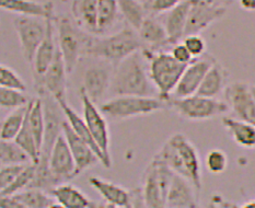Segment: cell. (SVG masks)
<instances>
[{
  "label": "cell",
  "mask_w": 255,
  "mask_h": 208,
  "mask_svg": "<svg viewBox=\"0 0 255 208\" xmlns=\"http://www.w3.org/2000/svg\"><path fill=\"white\" fill-rule=\"evenodd\" d=\"M47 208H66V207H64L62 204H59V203H53V204L49 205Z\"/></svg>",
  "instance_id": "50"
},
{
  "label": "cell",
  "mask_w": 255,
  "mask_h": 208,
  "mask_svg": "<svg viewBox=\"0 0 255 208\" xmlns=\"http://www.w3.org/2000/svg\"><path fill=\"white\" fill-rule=\"evenodd\" d=\"M142 57L141 51L136 52L114 67L110 86L113 96H156V88L150 80Z\"/></svg>",
  "instance_id": "2"
},
{
  "label": "cell",
  "mask_w": 255,
  "mask_h": 208,
  "mask_svg": "<svg viewBox=\"0 0 255 208\" xmlns=\"http://www.w3.org/2000/svg\"><path fill=\"white\" fill-rule=\"evenodd\" d=\"M183 0H149L146 7L149 14L156 15L163 12H168L171 9L176 7Z\"/></svg>",
  "instance_id": "42"
},
{
  "label": "cell",
  "mask_w": 255,
  "mask_h": 208,
  "mask_svg": "<svg viewBox=\"0 0 255 208\" xmlns=\"http://www.w3.org/2000/svg\"><path fill=\"white\" fill-rule=\"evenodd\" d=\"M67 69L60 53L57 48L56 55L49 65L47 70L42 76H35L34 82L36 90H44L49 93L55 100L66 99V91H67Z\"/></svg>",
  "instance_id": "14"
},
{
  "label": "cell",
  "mask_w": 255,
  "mask_h": 208,
  "mask_svg": "<svg viewBox=\"0 0 255 208\" xmlns=\"http://www.w3.org/2000/svg\"><path fill=\"white\" fill-rule=\"evenodd\" d=\"M170 54L172 55V57L176 60V62H179L183 65L191 64L193 62V59H195L192 56V54L188 52V49L183 43L174 44Z\"/></svg>",
  "instance_id": "43"
},
{
  "label": "cell",
  "mask_w": 255,
  "mask_h": 208,
  "mask_svg": "<svg viewBox=\"0 0 255 208\" xmlns=\"http://www.w3.org/2000/svg\"><path fill=\"white\" fill-rule=\"evenodd\" d=\"M26 164H22V166H2L0 167V193L3 192L5 189H8L10 184L13 182L22 169H23Z\"/></svg>",
  "instance_id": "41"
},
{
  "label": "cell",
  "mask_w": 255,
  "mask_h": 208,
  "mask_svg": "<svg viewBox=\"0 0 255 208\" xmlns=\"http://www.w3.org/2000/svg\"><path fill=\"white\" fill-rule=\"evenodd\" d=\"M198 192L187 179L173 174L167 196V208H198Z\"/></svg>",
  "instance_id": "18"
},
{
  "label": "cell",
  "mask_w": 255,
  "mask_h": 208,
  "mask_svg": "<svg viewBox=\"0 0 255 208\" xmlns=\"http://www.w3.org/2000/svg\"><path fill=\"white\" fill-rule=\"evenodd\" d=\"M0 9L20 15L37 16L44 20L55 18L54 4L51 1L40 3L32 0H0Z\"/></svg>",
  "instance_id": "23"
},
{
  "label": "cell",
  "mask_w": 255,
  "mask_h": 208,
  "mask_svg": "<svg viewBox=\"0 0 255 208\" xmlns=\"http://www.w3.org/2000/svg\"><path fill=\"white\" fill-rule=\"evenodd\" d=\"M118 0H99L98 4V35L109 31L119 18Z\"/></svg>",
  "instance_id": "34"
},
{
  "label": "cell",
  "mask_w": 255,
  "mask_h": 208,
  "mask_svg": "<svg viewBox=\"0 0 255 208\" xmlns=\"http://www.w3.org/2000/svg\"><path fill=\"white\" fill-rule=\"evenodd\" d=\"M241 8L247 11H255V0H238Z\"/></svg>",
  "instance_id": "46"
},
{
  "label": "cell",
  "mask_w": 255,
  "mask_h": 208,
  "mask_svg": "<svg viewBox=\"0 0 255 208\" xmlns=\"http://www.w3.org/2000/svg\"><path fill=\"white\" fill-rule=\"evenodd\" d=\"M226 70L217 62H215L205 75L196 95L206 98H216L226 88Z\"/></svg>",
  "instance_id": "28"
},
{
  "label": "cell",
  "mask_w": 255,
  "mask_h": 208,
  "mask_svg": "<svg viewBox=\"0 0 255 208\" xmlns=\"http://www.w3.org/2000/svg\"><path fill=\"white\" fill-rule=\"evenodd\" d=\"M90 208H94V202H93V203H92V206H91V207H90Z\"/></svg>",
  "instance_id": "54"
},
{
  "label": "cell",
  "mask_w": 255,
  "mask_h": 208,
  "mask_svg": "<svg viewBox=\"0 0 255 208\" xmlns=\"http://www.w3.org/2000/svg\"><path fill=\"white\" fill-rule=\"evenodd\" d=\"M214 63L215 60L212 57H203L196 58L194 62L188 64L179 84L172 93V98H186L196 95L205 75Z\"/></svg>",
  "instance_id": "15"
},
{
  "label": "cell",
  "mask_w": 255,
  "mask_h": 208,
  "mask_svg": "<svg viewBox=\"0 0 255 208\" xmlns=\"http://www.w3.org/2000/svg\"><path fill=\"white\" fill-rule=\"evenodd\" d=\"M209 208H218L217 206H216L215 204H214V203H213V204H210V206H209Z\"/></svg>",
  "instance_id": "53"
},
{
  "label": "cell",
  "mask_w": 255,
  "mask_h": 208,
  "mask_svg": "<svg viewBox=\"0 0 255 208\" xmlns=\"http://www.w3.org/2000/svg\"><path fill=\"white\" fill-rule=\"evenodd\" d=\"M55 18L46 20V34L37 48L34 62L32 65L33 77L42 76L45 73L56 55L58 47L55 41Z\"/></svg>",
  "instance_id": "19"
},
{
  "label": "cell",
  "mask_w": 255,
  "mask_h": 208,
  "mask_svg": "<svg viewBox=\"0 0 255 208\" xmlns=\"http://www.w3.org/2000/svg\"><path fill=\"white\" fill-rule=\"evenodd\" d=\"M183 44L186 46L188 52L192 54L194 58L202 57L203 55L206 53V42H205L204 38L199 34H192V35H186L184 36V41Z\"/></svg>",
  "instance_id": "40"
},
{
  "label": "cell",
  "mask_w": 255,
  "mask_h": 208,
  "mask_svg": "<svg viewBox=\"0 0 255 208\" xmlns=\"http://www.w3.org/2000/svg\"><path fill=\"white\" fill-rule=\"evenodd\" d=\"M29 155L14 140L0 139V164L1 166H22L31 163Z\"/></svg>",
  "instance_id": "32"
},
{
  "label": "cell",
  "mask_w": 255,
  "mask_h": 208,
  "mask_svg": "<svg viewBox=\"0 0 255 208\" xmlns=\"http://www.w3.org/2000/svg\"><path fill=\"white\" fill-rule=\"evenodd\" d=\"M142 48L143 44L138 32L126 23L123 29L115 34L105 37H94L88 55L103 59L113 67H116L125 58L141 51Z\"/></svg>",
  "instance_id": "3"
},
{
  "label": "cell",
  "mask_w": 255,
  "mask_h": 208,
  "mask_svg": "<svg viewBox=\"0 0 255 208\" xmlns=\"http://www.w3.org/2000/svg\"><path fill=\"white\" fill-rule=\"evenodd\" d=\"M223 124L238 145L255 148V126L234 117H224Z\"/></svg>",
  "instance_id": "29"
},
{
  "label": "cell",
  "mask_w": 255,
  "mask_h": 208,
  "mask_svg": "<svg viewBox=\"0 0 255 208\" xmlns=\"http://www.w3.org/2000/svg\"><path fill=\"white\" fill-rule=\"evenodd\" d=\"M55 26L57 29L58 48L67 73L71 74L82 56L88 55L94 37L67 16L55 18Z\"/></svg>",
  "instance_id": "5"
},
{
  "label": "cell",
  "mask_w": 255,
  "mask_h": 208,
  "mask_svg": "<svg viewBox=\"0 0 255 208\" xmlns=\"http://www.w3.org/2000/svg\"><path fill=\"white\" fill-rule=\"evenodd\" d=\"M56 101L58 102L60 107H62L63 112L65 114L66 120H67L68 124L70 125V127L73 128V130L80 137L82 140H85L88 145L91 146L94 152L97 153L100 162L104 164V158H103L102 152H101V150H100V148L98 147L97 142L94 141L90 130H89V127H88L85 118L79 116V114L69 105L67 101H66V99H59V100H56Z\"/></svg>",
  "instance_id": "25"
},
{
  "label": "cell",
  "mask_w": 255,
  "mask_h": 208,
  "mask_svg": "<svg viewBox=\"0 0 255 208\" xmlns=\"http://www.w3.org/2000/svg\"><path fill=\"white\" fill-rule=\"evenodd\" d=\"M226 11L227 7L216 3L214 0H192L184 36L201 34L214 22L223 18Z\"/></svg>",
  "instance_id": "12"
},
{
  "label": "cell",
  "mask_w": 255,
  "mask_h": 208,
  "mask_svg": "<svg viewBox=\"0 0 255 208\" xmlns=\"http://www.w3.org/2000/svg\"><path fill=\"white\" fill-rule=\"evenodd\" d=\"M37 92L43 103L44 117H45V133H44L40 158L49 159L54 144L63 134V126L66 122V117L62 107L54 97L44 90H38Z\"/></svg>",
  "instance_id": "11"
},
{
  "label": "cell",
  "mask_w": 255,
  "mask_h": 208,
  "mask_svg": "<svg viewBox=\"0 0 255 208\" xmlns=\"http://www.w3.org/2000/svg\"><path fill=\"white\" fill-rule=\"evenodd\" d=\"M138 1H140V2H142V3H145V4H146V3L149 1V0H138Z\"/></svg>",
  "instance_id": "52"
},
{
  "label": "cell",
  "mask_w": 255,
  "mask_h": 208,
  "mask_svg": "<svg viewBox=\"0 0 255 208\" xmlns=\"http://www.w3.org/2000/svg\"><path fill=\"white\" fill-rule=\"evenodd\" d=\"M94 208H119V207L113 205V204H111V203H108V202H103V203L94 202Z\"/></svg>",
  "instance_id": "47"
},
{
  "label": "cell",
  "mask_w": 255,
  "mask_h": 208,
  "mask_svg": "<svg viewBox=\"0 0 255 208\" xmlns=\"http://www.w3.org/2000/svg\"><path fill=\"white\" fill-rule=\"evenodd\" d=\"M89 183L103 197L105 202L122 208L127 206L130 203V192L118 184H114L97 177L89 179Z\"/></svg>",
  "instance_id": "26"
},
{
  "label": "cell",
  "mask_w": 255,
  "mask_h": 208,
  "mask_svg": "<svg viewBox=\"0 0 255 208\" xmlns=\"http://www.w3.org/2000/svg\"><path fill=\"white\" fill-rule=\"evenodd\" d=\"M118 3L126 23L136 31L139 30L143 20L149 14L146 4L138 0H118Z\"/></svg>",
  "instance_id": "31"
},
{
  "label": "cell",
  "mask_w": 255,
  "mask_h": 208,
  "mask_svg": "<svg viewBox=\"0 0 255 208\" xmlns=\"http://www.w3.org/2000/svg\"><path fill=\"white\" fill-rule=\"evenodd\" d=\"M225 99L235 118L255 126V99L250 86L245 82H235L225 88Z\"/></svg>",
  "instance_id": "13"
},
{
  "label": "cell",
  "mask_w": 255,
  "mask_h": 208,
  "mask_svg": "<svg viewBox=\"0 0 255 208\" xmlns=\"http://www.w3.org/2000/svg\"><path fill=\"white\" fill-rule=\"evenodd\" d=\"M0 87L15 89L22 92L26 91V86L21 77L7 66L0 65Z\"/></svg>",
  "instance_id": "38"
},
{
  "label": "cell",
  "mask_w": 255,
  "mask_h": 208,
  "mask_svg": "<svg viewBox=\"0 0 255 208\" xmlns=\"http://www.w3.org/2000/svg\"><path fill=\"white\" fill-rule=\"evenodd\" d=\"M30 103V102H29ZM29 103L24 106L14 108L1 123H0V139L13 140L23 126L26 117Z\"/></svg>",
  "instance_id": "33"
},
{
  "label": "cell",
  "mask_w": 255,
  "mask_h": 208,
  "mask_svg": "<svg viewBox=\"0 0 255 208\" xmlns=\"http://www.w3.org/2000/svg\"><path fill=\"white\" fill-rule=\"evenodd\" d=\"M35 173V163H29L22 169V171L16 175V178L12 183L10 184L8 189H5L3 192H1V195H14L18 194L19 192L27 189L30 186L33 178H34Z\"/></svg>",
  "instance_id": "37"
},
{
  "label": "cell",
  "mask_w": 255,
  "mask_h": 208,
  "mask_svg": "<svg viewBox=\"0 0 255 208\" xmlns=\"http://www.w3.org/2000/svg\"><path fill=\"white\" fill-rule=\"evenodd\" d=\"M142 56L148 64V74L158 91V97L168 101L179 84L187 65H183L172 57L171 54L141 49Z\"/></svg>",
  "instance_id": "4"
},
{
  "label": "cell",
  "mask_w": 255,
  "mask_h": 208,
  "mask_svg": "<svg viewBox=\"0 0 255 208\" xmlns=\"http://www.w3.org/2000/svg\"><path fill=\"white\" fill-rule=\"evenodd\" d=\"M111 80H112V76L107 68L101 67V66H94V67L86 70L84 76V87L81 89L87 93L92 102L97 104L110 89Z\"/></svg>",
  "instance_id": "20"
},
{
  "label": "cell",
  "mask_w": 255,
  "mask_h": 208,
  "mask_svg": "<svg viewBox=\"0 0 255 208\" xmlns=\"http://www.w3.org/2000/svg\"><path fill=\"white\" fill-rule=\"evenodd\" d=\"M168 107L174 111L183 118L191 120H202L217 117L229 111V106L225 101L216 98H206L194 95L186 98H170Z\"/></svg>",
  "instance_id": "8"
},
{
  "label": "cell",
  "mask_w": 255,
  "mask_h": 208,
  "mask_svg": "<svg viewBox=\"0 0 255 208\" xmlns=\"http://www.w3.org/2000/svg\"><path fill=\"white\" fill-rule=\"evenodd\" d=\"M0 208H27L13 195L0 194Z\"/></svg>",
  "instance_id": "44"
},
{
  "label": "cell",
  "mask_w": 255,
  "mask_h": 208,
  "mask_svg": "<svg viewBox=\"0 0 255 208\" xmlns=\"http://www.w3.org/2000/svg\"><path fill=\"white\" fill-rule=\"evenodd\" d=\"M99 0H74L71 5L75 22L82 30L98 34Z\"/></svg>",
  "instance_id": "24"
},
{
  "label": "cell",
  "mask_w": 255,
  "mask_h": 208,
  "mask_svg": "<svg viewBox=\"0 0 255 208\" xmlns=\"http://www.w3.org/2000/svg\"><path fill=\"white\" fill-rule=\"evenodd\" d=\"M250 91H251V93H252L253 98L255 99V85H252V86H250Z\"/></svg>",
  "instance_id": "51"
},
{
  "label": "cell",
  "mask_w": 255,
  "mask_h": 208,
  "mask_svg": "<svg viewBox=\"0 0 255 208\" xmlns=\"http://www.w3.org/2000/svg\"><path fill=\"white\" fill-rule=\"evenodd\" d=\"M172 171L182 175L193 184L197 192L202 189V169L196 147L185 135L176 133L164 142L154 157Z\"/></svg>",
  "instance_id": "1"
},
{
  "label": "cell",
  "mask_w": 255,
  "mask_h": 208,
  "mask_svg": "<svg viewBox=\"0 0 255 208\" xmlns=\"http://www.w3.org/2000/svg\"><path fill=\"white\" fill-rule=\"evenodd\" d=\"M191 4L192 0H183L176 7L168 11L164 21V27L169 37L170 45L177 44L184 37Z\"/></svg>",
  "instance_id": "21"
},
{
  "label": "cell",
  "mask_w": 255,
  "mask_h": 208,
  "mask_svg": "<svg viewBox=\"0 0 255 208\" xmlns=\"http://www.w3.org/2000/svg\"><path fill=\"white\" fill-rule=\"evenodd\" d=\"M30 15H20L13 22L23 58L33 65L38 46L46 34V20Z\"/></svg>",
  "instance_id": "9"
},
{
  "label": "cell",
  "mask_w": 255,
  "mask_h": 208,
  "mask_svg": "<svg viewBox=\"0 0 255 208\" xmlns=\"http://www.w3.org/2000/svg\"><path fill=\"white\" fill-rule=\"evenodd\" d=\"M174 172L164 163L153 160L142 177L141 193L149 208H167V196Z\"/></svg>",
  "instance_id": "7"
},
{
  "label": "cell",
  "mask_w": 255,
  "mask_h": 208,
  "mask_svg": "<svg viewBox=\"0 0 255 208\" xmlns=\"http://www.w3.org/2000/svg\"><path fill=\"white\" fill-rule=\"evenodd\" d=\"M80 98L82 107H84V118L94 141L97 142L103 155V166L107 169H110L112 166V160H111L110 153V131L107 119L104 118L103 113L100 111V108L97 107L96 103L89 99L87 93L82 89L80 90Z\"/></svg>",
  "instance_id": "10"
},
{
  "label": "cell",
  "mask_w": 255,
  "mask_h": 208,
  "mask_svg": "<svg viewBox=\"0 0 255 208\" xmlns=\"http://www.w3.org/2000/svg\"><path fill=\"white\" fill-rule=\"evenodd\" d=\"M165 107H168V102L160 98L121 96L102 103L100 111L113 119H125L151 114Z\"/></svg>",
  "instance_id": "6"
},
{
  "label": "cell",
  "mask_w": 255,
  "mask_h": 208,
  "mask_svg": "<svg viewBox=\"0 0 255 208\" xmlns=\"http://www.w3.org/2000/svg\"><path fill=\"white\" fill-rule=\"evenodd\" d=\"M241 208H255V201H253V202H249L248 204L243 205Z\"/></svg>",
  "instance_id": "49"
},
{
  "label": "cell",
  "mask_w": 255,
  "mask_h": 208,
  "mask_svg": "<svg viewBox=\"0 0 255 208\" xmlns=\"http://www.w3.org/2000/svg\"><path fill=\"white\" fill-rule=\"evenodd\" d=\"M214 1L220 5H224V7H227L228 4H231L232 2L238 1V0H214Z\"/></svg>",
  "instance_id": "48"
},
{
  "label": "cell",
  "mask_w": 255,
  "mask_h": 208,
  "mask_svg": "<svg viewBox=\"0 0 255 208\" xmlns=\"http://www.w3.org/2000/svg\"><path fill=\"white\" fill-rule=\"evenodd\" d=\"M0 167H1V164H0Z\"/></svg>",
  "instance_id": "55"
},
{
  "label": "cell",
  "mask_w": 255,
  "mask_h": 208,
  "mask_svg": "<svg viewBox=\"0 0 255 208\" xmlns=\"http://www.w3.org/2000/svg\"><path fill=\"white\" fill-rule=\"evenodd\" d=\"M130 206L131 208H149L143 200L140 188L130 191Z\"/></svg>",
  "instance_id": "45"
},
{
  "label": "cell",
  "mask_w": 255,
  "mask_h": 208,
  "mask_svg": "<svg viewBox=\"0 0 255 208\" xmlns=\"http://www.w3.org/2000/svg\"><path fill=\"white\" fill-rule=\"evenodd\" d=\"M228 166V158L220 149H212L206 156V168L210 173H223Z\"/></svg>",
  "instance_id": "39"
},
{
  "label": "cell",
  "mask_w": 255,
  "mask_h": 208,
  "mask_svg": "<svg viewBox=\"0 0 255 208\" xmlns=\"http://www.w3.org/2000/svg\"><path fill=\"white\" fill-rule=\"evenodd\" d=\"M63 134L66 140L68 142L70 151L73 153L75 164H76V174L79 175L87 169L94 166L98 161L100 162L97 153L88 145L85 140H82L80 137L77 135L73 128L70 127L67 120L64 123L63 126Z\"/></svg>",
  "instance_id": "17"
},
{
  "label": "cell",
  "mask_w": 255,
  "mask_h": 208,
  "mask_svg": "<svg viewBox=\"0 0 255 208\" xmlns=\"http://www.w3.org/2000/svg\"><path fill=\"white\" fill-rule=\"evenodd\" d=\"M48 162L52 172L62 183H66L77 177L73 153L64 134L60 135L54 144Z\"/></svg>",
  "instance_id": "16"
},
{
  "label": "cell",
  "mask_w": 255,
  "mask_h": 208,
  "mask_svg": "<svg viewBox=\"0 0 255 208\" xmlns=\"http://www.w3.org/2000/svg\"><path fill=\"white\" fill-rule=\"evenodd\" d=\"M30 101L24 92L0 87V108L14 109L26 105Z\"/></svg>",
  "instance_id": "36"
},
{
  "label": "cell",
  "mask_w": 255,
  "mask_h": 208,
  "mask_svg": "<svg viewBox=\"0 0 255 208\" xmlns=\"http://www.w3.org/2000/svg\"><path fill=\"white\" fill-rule=\"evenodd\" d=\"M27 208H47L54 203V197L38 189H25L13 195Z\"/></svg>",
  "instance_id": "35"
},
{
  "label": "cell",
  "mask_w": 255,
  "mask_h": 208,
  "mask_svg": "<svg viewBox=\"0 0 255 208\" xmlns=\"http://www.w3.org/2000/svg\"><path fill=\"white\" fill-rule=\"evenodd\" d=\"M49 194L66 208H90L93 203L79 189L67 183L59 184Z\"/></svg>",
  "instance_id": "27"
},
{
  "label": "cell",
  "mask_w": 255,
  "mask_h": 208,
  "mask_svg": "<svg viewBox=\"0 0 255 208\" xmlns=\"http://www.w3.org/2000/svg\"><path fill=\"white\" fill-rule=\"evenodd\" d=\"M137 32L143 44V48L149 49V51L156 52L159 47L169 44V37L164 24L159 22L152 14L147 15L140 29Z\"/></svg>",
  "instance_id": "22"
},
{
  "label": "cell",
  "mask_w": 255,
  "mask_h": 208,
  "mask_svg": "<svg viewBox=\"0 0 255 208\" xmlns=\"http://www.w3.org/2000/svg\"><path fill=\"white\" fill-rule=\"evenodd\" d=\"M26 120L29 123V127L32 131L38 150H42L44 133H45V117H44V109L41 98L32 99L29 103V109H27Z\"/></svg>",
  "instance_id": "30"
}]
</instances>
